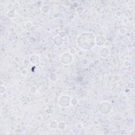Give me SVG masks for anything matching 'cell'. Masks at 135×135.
I'll return each instance as SVG.
<instances>
[{"instance_id": "cell-1", "label": "cell", "mask_w": 135, "mask_h": 135, "mask_svg": "<svg viewBox=\"0 0 135 135\" xmlns=\"http://www.w3.org/2000/svg\"><path fill=\"white\" fill-rule=\"evenodd\" d=\"M88 35V32L83 33L78 37V39H80V41L78 42V44L79 47L84 50H88L91 49L92 47H94L96 43V38H94L93 34L88 38V40H86Z\"/></svg>"}, {"instance_id": "cell-2", "label": "cell", "mask_w": 135, "mask_h": 135, "mask_svg": "<svg viewBox=\"0 0 135 135\" xmlns=\"http://www.w3.org/2000/svg\"><path fill=\"white\" fill-rule=\"evenodd\" d=\"M105 41L106 40L104 39V38L101 36H98L96 38V43L97 45L99 46V47H101V46H102V43H101V42H102L104 43Z\"/></svg>"}, {"instance_id": "cell-3", "label": "cell", "mask_w": 135, "mask_h": 135, "mask_svg": "<svg viewBox=\"0 0 135 135\" xmlns=\"http://www.w3.org/2000/svg\"><path fill=\"white\" fill-rule=\"evenodd\" d=\"M109 49H107V48H102V49L100 50V51L104 52V53L102 52H100V54L101 56H102L103 58H106L107 57L109 54Z\"/></svg>"}]
</instances>
